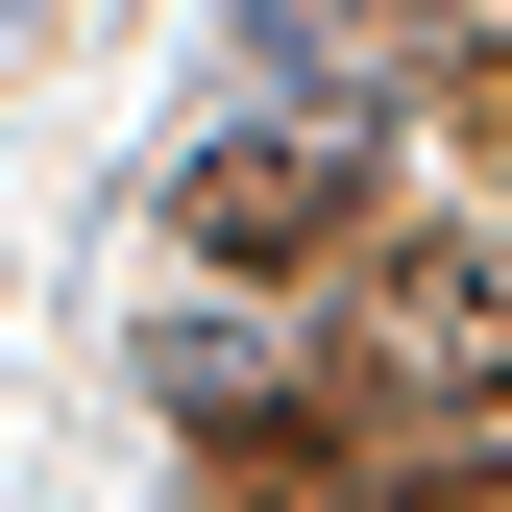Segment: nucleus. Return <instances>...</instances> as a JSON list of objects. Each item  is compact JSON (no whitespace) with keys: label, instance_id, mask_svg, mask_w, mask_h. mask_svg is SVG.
<instances>
[{"label":"nucleus","instance_id":"obj_2","mask_svg":"<svg viewBox=\"0 0 512 512\" xmlns=\"http://www.w3.org/2000/svg\"><path fill=\"white\" fill-rule=\"evenodd\" d=\"M366 366L391 391H512V269L488 244H391L366 269Z\"/></svg>","mask_w":512,"mask_h":512},{"label":"nucleus","instance_id":"obj_4","mask_svg":"<svg viewBox=\"0 0 512 512\" xmlns=\"http://www.w3.org/2000/svg\"><path fill=\"white\" fill-rule=\"evenodd\" d=\"M439 49H512V0H439Z\"/></svg>","mask_w":512,"mask_h":512},{"label":"nucleus","instance_id":"obj_1","mask_svg":"<svg viewBox=\"0 0 512 512\" xmlns=\"http://www.w3.org/2000/svg\"><path fill=\"white\" fill-rule=\"evenodd\" d=\"M171 244H196V269H317V244H366V122H269V147H196Z\"/></svg>","mask_w":512,"mask_h":512},{"label":"nucleus","instance_id":"obj_3","mask_svg":"<svg viewBox=\"0 0 512 512\" xmlns=\"http://www.w3.org/2000/svg\"><path fill=\"white\" fill-rule=\"evenodd\" d=\"M391 512H512V464H415V488H391Z\"/></svg>","mask_w":512,"mask_h":512}]
</instances>
